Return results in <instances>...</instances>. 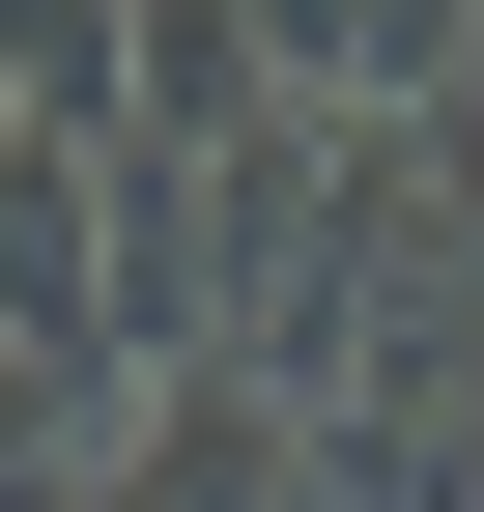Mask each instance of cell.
Here are the masks:
<instances>
[{
  "instance_id": "6da1fadb",
  "label": "cell",
  "mask_w": 484,
  "mask_h": 512,
  "mask_svg": "<svg viewBox=\"0 0 484 512\" xmlns=\"http://www.w3.org/2000/svg\"><path fill=\"white\" fill-rule=\"evenodd\" d=\"M0 114L114 171V114H143V0H0Z\"/></svg>"
},
{
  "instance_id": "7a4b0ae2",
  "label": "cell",
  "mask_w": 484,
  "mask_h": 512,
  "mask_svg": "<svg viewBox=\"0 0 484 512\" xmlns=\"http://www.w3.org/2000/svg\"><path fill=\"white\" fill-rule=\"evenodd\" d=\"M257 57H285L314 114H371V86H399V0H257Z\"/></svg>"
},
{
  "instance_id": "3957f363",
  "label": "cell",
  "mask_w": 484,
  "mask_h": 512,
  "mask_svg": "<svg viewBox=\"0 0 484 512\" xmlns=\"http://www.w3.org/2000/svg\"><path fill=\"white\" fill-rule=\"evenodd\" d=\"M257 512H314V456H285V484H257Z\"/></svg>"
}]
</instances>
